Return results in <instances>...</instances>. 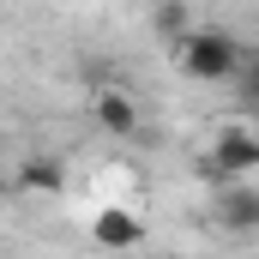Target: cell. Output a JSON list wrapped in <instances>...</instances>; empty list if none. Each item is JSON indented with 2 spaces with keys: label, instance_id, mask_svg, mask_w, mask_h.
<instances>
[{
  "label": "cell",
  "instance_id": "3",
  "mask_svg": "<svg viewBox=\"0 0 259 259\" xmlns=\"http://www.w3.org/2000/svg\"><path fill=\"white\" fill-rule=\"evenodd\" d=\"M91 115H97V127L109 133V139H133L139 133V103H133L121 84H103L91 97Z\"/></svg>",
  "mask_w": 259,
  "mask_h": 259
},
{
  "label": "cell",
  "instance_id": "1",
  "mask_svg": "<svg viewBox=\"0 0 259 259\" xmlns=\"http://www.w3.org/2000/svg\"><path fill=\"white\" fill-rule=\"evenodd\" d=\"M175 61H181V72H187V78H199V84H223V78H241L247 49H241L229 30L205 24V30H193V36L175 49Z\"/></svg>",
  "mask_w": 259,
  "mask_h": 259
},
{
  "label": "cell",
  "instance_id": "7",
  "mask_svg": "<svg viewBox=\"0 0 259 259\" xmlns=\"http://www.w3.org/2000/svg\"><path fill=\"white\" fill-rule=\"evenodd\" d=\"M241 97H247V109L259 115V49H247V61H241Z\"/></svg>",
  "mask_w": 259,
  "mask_h": 259
},
{
  "label": "cell",
  "instance_id": "2",
  "mask_svg": "<svg viewBox=\"0 0 259 259\" xmlns=\"http://www.w3.org/2000/svg\"><path fill=\"white\" fill-rule=\"evenodd\" d=\"M211 217H217V229H229V235H259V187H253V181L217 187Z\"/></svg>",
  "mask_w": 259,
  "mask_h": 259
},
{
  "label": "cell",
  "instance_id": "4",
  "mask_svg": "<svg viewBox=\"0 0 259 259\" xmlns=\"http://www.w3.org/2000/svg\"><path fill=\"white\" fill-rule=\"evenodd\" d=\"M91 241H97V247H109V253H121V247H133V241H145V223H139L133 211H121V205H109V211H97Z\"/></svg>",
  "mask_w": 259,
  "mask_h": 259
},
{
  "label": "cell",
  "instance_id": "6",
  "mask_svg": "<svg viewBox=\"0 0 259 259\" xmlns=\"http://www.w3.org/2000/svg\"><path fill=\"white\" fill-rule=\"evenodd\" d=\"M151 30L169 36V49H181V42L193 36V12H187V6H157V12H151Z\"/></svg>",
  "mask_w": 259,
  "mask_h": 259
},
{
  "label": "cell",
  "instance_id": "5",
  "mask_svg": "<svg viewBox=\"0 0 259 259\" xmlns=\"http://www.w3.org/2000/svg\"><path fill=\"white\" fill-rule=\"evenodd\" d=\"M18 193H36V199L66 193V169L55 157H24V163H18Z\"/></svg>",
  "mask_w": 259,
  "mask_h": 259
}]
</instances>
